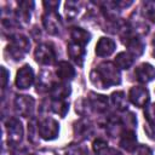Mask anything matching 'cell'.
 <instances>
[{
    "label": "cell",
    "instance_id": "cell-1",
    "mask_svg": "<svg viewBox=\"0 0 155 155\" xmlns=\"http://www.w3.org/2000/svg\"><path fill=\"white\" fill-rule=\"evenodd\" d=\"M90 80L98 88H109L121 82V75L115 64L103 62L90 73Z\"/></svg>",
    "mask_w": 155,
    "mask_h": 155
},
{
    "label": "cell",
    "instance_id": "cell-2",
    "mask_svg": "<svg viewBox=\"0 0 155 155\" xmlns=\"http://www.w3.org/2000/svg\"><path fill=\"white\" fill-rule=\"evenodd\" d=\"M29 48H30L29 39L22 34H16L11 36V41L6 48V52L8 53V57H11L12 59L21 61L29 51Z\"/></svg>",
    "mask_w": 155,
    "mask_h": 155
},
{
    "label": "cell",
    "instance_id": "cell-3",
    "mask_svg": "<svg viewBox=\"0 0 155 155\" xmlns=\"http://www.w3.org/2000/svg\"><path fill=\"white\" fill-rule=\"evenodd\" d=\"M39 134L45 140H52L58 137L59 133V125L58 122L52 117H45L41 119L38 124Z\"/></svg>",
    "mask_w": 155,
    "mask_h": 155
},
{
    "label": "cell",
    "instance_id": "cell-4",
    "mask_svg": "<svg viewBox=\"0 0 155 155\" xmlns=\"http://www.w3.org/2000/svg\"><path fill=\"white\" fill-rule=\"evenodd\" d=\"M34 56H35V61L38 63H40V64H44V65L52 64L56 61L54 48L51 45H48V44H41V45H39L35 48Z\"/></svg>",
    "mask_w": 155,
    "mask_h": 155
},
{
    "label": "cell",
    "instance_id": "cell-5",
    "mask_svg": "<svg viewBox=\"0 0 155 155\" xmlns=\"http://www.w3.org/2000/svg\"><path fill=\"white\" fill-rule=\"evenodd\" d=\"M42 23L46 31L51 35H58L62 29V22L56 11H47L42 16Z\"/></svg>",
    "mask_w": 155,
    "mask_h": 155
},
{
    "label": "cell",
    "instance_id": "cell-6",
    "mask_svg": "<svg viewBox=\"0 0 155 155\" xmlns=\"http://www.w3.org/2000/svg\"><path fill=\"white\" fill-rule=\"evenodd\" d=\"M6 130H7V138L10 143L17 144L22 140L23 138V126L21 121L16 117L8 119L6 122Z\"/></svg>",
    "mask_w": 155,
    "mask_h": 155
},
{
    "label": "cell",
    "instance_id": "cell-7",
    "mask_svg": "<svg viewBox=\"0 0 155 155\" xmlns=\"http://www.w3.org/2000/svg\"><path fill=\"white\" fill-rule=\"evenodd\" d=\"M34 104H35V101L30 96L22 94V96H17L15 98V108H16L17 113L24 117H28L33 114Z\"/></svg>",
    "mask_w": 155,
    "mask_h": 155
},
{
    "label": "cell",
    "instance_id": "cell-8",
    "mask_svg": "<svg viewBox=\"0 0 155 155\" xmlns=\"http://www.w3.org/2000/svg\"><path fill=\"white\" fill-rule=\"evenodd\" d=\"M33 81H34V71L31 67L27 64L19 68L16 75V86L19 90H25L31 86Z\"/></svg>",
    "mask_w": 155,
    "mask_h": 155
},
{
    "label": "cell",
    "instance_id": "cell-9",
    "mask_svg": "<svg viewBox=\"0 0 155 155\" xmlns=\"http://www.w3.org/2000/svg\"><path fill=\"white\" fill-rule=\"evenodd\" d=\"M128 98L136 107H145L149 102V91L143 86H133L130 90Z\"/></svg>",
    "mask_w": 155,
    "mask_h": 155
},
{
    "label": "cell",
    "instance_id": "cell-10",
    "mask_svg": "<svg viewBox=\"0 0 155 155\" xmlns=\"http://www.w3.org/2000/svg\"><path fill=\"white\" fill-rule=\"evenodd\" d=\"M134 75L139 82L148 84L155 79V67L149 63H142L136 68Z\"/></svg>",
    "mask_w": 155,
    "mask_h": 155
},
{
    "label": "cell",
    "instance_id": "cell-11",
    "mask_svg": "<svg viewBox=\"0 0 155 155\" xmlns=\"http://www.w3.org/2000/svg\"><path fill=\"white\" fill-rule=\"evenodd\" d=\"M74 136L78 140H82V139H86L88 138L92 133H93V126L90 121L85 120V119H81L79 121H76L74 124Z\"/></svg>",
    "mask_w": 155,
    "mask_h": 155
},
{
    "label": "cell",
    "instance_id": "cell-12",
    "mask_svg": "<svg viewBox=\"0 0 155 155\" xmlns=\"http://www.w3.org/2000/svg\"><path fill=\"white\" fill-rule=\"evenodd\" d=\"M115 41L109 38H101L96 45V54L99 57H108L115 51Z\"/></svg>",
    "mask_w": 155,
    "mask_h": 155
},
{
    "label": "cell",
    "instance_id": "cell-13",
    "mask_svg": "<svg viewBox=\"0 0 155 155\" xmlns=\"http://www.w3.org/2000/svg\"><path fill=\"white\" fill-rule=\"evenodd\" d=\"M120 145L128 153H132L137 149V137L133 130H125L120 138Z\"/></svg>",
    "mask_w": 155,
    "mask_h": 155
},
{
    "label": "cell",
    "instance_id": "cell-14",
    "mask_svg": "<svg viewBox=\"0 0 155 155\" xmlns=\"http://www.w3.org/2000/svg\"><path fill=\"white\" fill-rule=\"evenodd\" d=\"M85 46H82V45H79V44H76V42H74V41H70L69 44H68V48H67V51H68V56L71 58V61H74L78 65H82V63H84V58H85V48H84Z\"/></svg>",
    "mask_w": 155,
    "mask_h": 155
},
{
    "label": "cell",
    "instance_id": "cell-15",
    "mask_svg": "<svg viewBox=\"0 0 155 155\" xmlns=\"http://www.w3.org/2000/svg\"><path fill=\"white\" fill-rule=\"evenodd\" d=\"M87 99L91 105V109L97 113H104L108 108V103H109L108 98L103 94H97V93L91 92L90 97H87Z\"/></svg>",
    "mask_w": 155,
    "mask_h": 155
},
{
    "label": "cell",
    "instance_id": "cell-16",
    "mask_svg": "<svg viewBox=\"0 0 155 155\" xmlns=\"http://www.w3.org/2000/svg\"><path fill=\"white\" fill-rule=\"evenodd\" d=\"M126 47L128 48V52L133 56V57H137V56H140L143 52H144V44L143 41L137 38V36H132V35H128L127 38H125L124 40Z\"/></svg>",
    "mask_w": 155,
    "mask_h": 155
},
{
    "label": "cell",
    "instance_id": "cell-17",
    "mask_svg": "<svg viewBox=\"0 0 155 155\" xmlns=\"http://www.w3.org/2000/svg\"><path fill=\"white\" fill-rule=\"evenodd\" d=\"M34 7L33 1H21L18 4V10H17V19L21 24H27L30 21V13Z\"/></svg>",
    "mask_w": 155,
    "mask_h": 155
},
{
    "label": "cell",
    "instance_id": "cell-18",
    "mask_svg": "<svg viewBox=\"0 0 155 155\" xmlns=\"http://www.w3.org/2000/svg\"><path fill=\"white\" fill-rule=\"evenodd\" d=\"M56 74H57V76L62 81H69V80L74 79V76H75V69L73 68V65L70 63H68L65 61H61L57 64Z\"/></svg>",
    "mask_w": 155,
    "mask_h": 155
},
{
    "label": "cell",
    "instance_id": "cell-19",
    "mask_svg": "<svg viewBox=\"0 0 155 155\" xmlns=\"http://www.w3.org/2000/svg\"><path fill=\"white\" fill-rule=\"evenodd\" d=\"M53 80H52V75L50 71L47 70H44L40 73L39 75V79H38V82H36V91L38 92H46V91H50L53 86Z\"/></svg>",
    "mask_w": 155,
    "mask_h": 155
},
{
    "label": "cell",
    "instance_id": "cell-20",
    "mask_svg": "<svg viewBox=\"0 0 155 155\" xmlns=\"http://www.w3.org/2000/svg\"><path fill=\"white\" fill-rule=\"evenodd\" d=\"M50 94L52 99H65L70 94V86L65 82H54L52 88L50 90Z\"/></svg>",
    "mask_w": 155,
    "mask_h": 155
},
{
    "label": "cell",
    "instance_id": "cell-21",
    "mask_svg": "<svg viewBox=\"0 0 155 155\" xmlns=\"http://www.w3.org/2000/svg\"><path fill=\"white\" fill-rule=\"evenodd\" d=\"M70 38H71V41L79 44V45L85 46V45L90 41V39H91V34H90L87 30L76 27V28H73V29H71V31H70Z\"/></svg>",
    "mask_w": 155,
    "mask_h": 155
},
{
    "label": "cell",
    "instance_id": "cell-22",
    "mask_svg": "<svg viewBox=\"0 0 155 155\" xmlns=\"http://www.w3.org/2000/svg\"><path fill=\"white\" fill-rule=\"evenodd\" d=\"M133 62H134V57L130 52H120L114 61L115 65L119 69H128L132 67Z\"/></svg>",
    "mask_w": 155,
    "mask_h": 155
},
{
    "label": "cell",
    "instance_id": "cell-23",
    "mask_svg": "<svg viewBox=\"0 0 155 155\" xmlns=\"http://www.w3.org/2000/svg\"><path fill=\"white\" fill-rule=\"evenodd\" d=\"M111 104L120 111H124L127 109V98L126 94L122 91H116L110 96Z\"/></svg>",
    "mask_w": 155,
    "mask_h": 155
},
{
    "label": "cell",
    "instance_id": "cell-24",
    "mask_svg": "<svg viewBox=\"0 0 155 155\" xmlns=\"http://www.w3.org/2000/svg\"><path fill=\"white\" fill-rule=\"evenodd\" d=\"M51 109L53 113L58 114L59 116H65V114L69 110V104L65 102V99H53L51 103Z\"/></svg>",
    "mask_w": 155,
    "mask_h": 155
},
{
    "label": "cell",
    "instance_id": "cell-25",
    "mask_svg": "<svg viewBox=\"0 0 155 155\" xmlns=\"http://www.w3.org/2000/svg\"><path fill=\"white\" fill-rule=\"evenodd\" d=\"M143 15L151 22H155V0H147L142 4Z\"/></svg>",
    "mask_w": 155,
    "mask_h": 155
},
{
    "label": "cell",
    "instance_id": "cell-26",
    "mask_svg": "<svg viewBox=\"0 0 155 155\" xmlns=\"http://www.w3.org/2000/svg\"><path fill=\"white\" fill-rule=\"evenodd\" d=\"M80 6H81V4L78 2V1H67L65 2V10H64L65 17L70 21L74 19L79 13Z\"/></svg>",
    "mask_w": 155,
    "mask_h": 155
},
{
    "label": "cell",
    "instance_id": "cell-27",
    "mask_svg": "<svg viewBox=\"0 0 155 155\" xmlns=\"http://www.w3.org/2000/svg\"><path fill=\"white\" fill-rule=\"evenodd\" d=\"M39 128H38V125L35 122V120H30L28 122V138L31 143H38V139H39Z\"/></svg>",
    "mask_w": 155,
    "mask_h": 155
},
{
    "label": "cell",
    "instance_id": "cell-28",
    "mask_svg": "<svg viewBox=\"0 0 155 155\" xmlns=\"http://www.w3.org/2000/svg\"><path fill=\"white\" fill-rule=\"evenodd\" d=\"M75 109H76V111H78L80 115H86V114H88V113L92 110V109H91V105H90V103H88V99H84V98L76 101V103H75Z\"/></svg>",
    "mask_w": 155,
    "mask_h": 155
},
{
    "label": "cell",
    "instance_id": "cell-29",
    "mask_svg": "<svg viewBox=\"0 0 155 155\" xmlns=\"http://www.w3.org/2000/svg\"><path fill=\"white\" fill-rule=\"evenodd\" d=\"M121 121H122L125 127H128V130H132L137 125V119H136L134 114L131 111H127L126 114H124L121 116Z\"/></svg>",
    "mask_w": 155,
    "mask_h": 155
},
{
    "label": "cell",
    "instance_id": "cell-30",
    "mask_svg": "<svg viewBox=\"0 0 155 155\" xmlns=\"http://www.w3.org/2000/svg\"><path fill=\"white\" fill-rule=\"evenodd\" d=\"M144 115H145V119H147V121H148L149 124L155 125V103H153V104L145 107Z\"/></svg>",
    "mask_w": 155,
    "mask_h": 155
},
{
    "label": "cell",
    "instance_id": "cell-31",
    "mask_svg": "<svg viewBox=\"0 0 155 155\" xmlns=\"http://www.w3.org/2000/svg\"><path fill=\"white\" fill-rule=\"evenodd\" d=\"M105 149H108V143L107 140H104L103 138H97L93 142V150L97 154H102Z\"/></svg>",
    "mask_w": 155,
    "mask_h": 155
},
{
    "label": "cell",
    "instance_id": "cell-32",
    "mask_svg": "<svg viewBox=\"0 0 155 155\" xmlns=\"http://www.w3.org/2000/svg\"><path fill=\"white\" fill-rule=\"evenodd\" d=\"M134 155H153V151L147 145H138L134 150Z\"/></svg>",
    "mask_w": 155,
    "mask_h": 155
},
{
    "label": "cell",
    "instance_id": "cell-33",
    "mask_svg": "<svg viewBox=\"0 0 155 155\" xmlns=\"http://www.w3.org/2000/svg\"><path fill=\"white\" fill-rule=\"evenodd\" d=\"M144 131H145L147 136H148L150 139H154V140H155V125L147 122V124L144 125Z\"/></svg>",
    "mask_w": 155,
    "mask_h": 155
},
{
    "label": "cell",
    "instance_id": "cell-34",
    "mask_svg": "<svg viewBox=\"0 0 155 155\" xmlns=\"http://www.w3.org/2000/svg\"><path fill=\"white\" fill-rule=\"evenodd\" d=\"M8 76H10V73L6 70L5 67H1V85H2V88L6 87L7 81H8Z\"/></svg>",
    "mask_w": 155,
    "mask_h": 155
},
{
    "label": "cell",
    "instance_id": "cell-35",
    "mask_svg": "<svg viewBox=\"0 0 155 155\" xmlns=\"http://www.w3.org/2000/svg\"><path fill=\"white\" fill-rule=\"evenodd\" d=\"M44 6L47 8V11H56V8L59 6V1H44Z\"/></svg>",
    "mask_w": 155,
    "mask_h": 155
},
{
    "label": "cell",
    "instance_id": "cell-36",
    "mask_svg": "<svg viewBox=\"0 0 155 155\" xmlns=\"http://www.w3.org/2000/svg\"><path fill=\"white\" fill-rule=\"evenodd\" d=\"M102 154H104V155H121V153H119L116 149H105Z\"/></svg>",
    "mask_w": 155,
    "mask_h": 155
},
{
    "label": "cell",
    "instance_id": "cell-37",
    "mask_svg": "<svg viewBox=\"0 0 155 155\" xmlns=\"http://www.w3.org/2000/svg\"><path fill=\"white\" fill-rule=\"evenodd\" d=\"M151 44H153V48H154V52H153V53H154V56H155V36L153 38V41H151Z\"/></svg>",
    "mask_w": 155,
    "mask_h": 155
},
{
    "label": "cell",
    "instance_id": "cell-38",
    "mask_svg": "<svg viewBox=\"0 0 155 155\" xmlns=\"http://www.w3.org/2000/svg\"><path fill=\"white\" fill-rule=\"evenodd\" d=\"M30 155H36V154H30Z\"/></svg>",
    "mask_w": 155,
    "mask_h": 155
},
{
    "label": "cell",
    "instance_id": "cell-39",
    "mask_svg": "<svg viewBox=\"0 0 155 155\" xmlns=\"http://www.w3.org/2000/svg\"><path fill=\"white\" fill-rule=\"evenodd\" d=\"M67 155H69V154H67Z\"/></svg>",
    "mask_w": 155,
    "mask_h": 155
}]
</instances>
